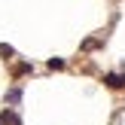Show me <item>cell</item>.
<instances>
[{
  "instance_id": "6da1fadb",
  "label": "cell",
  "mask_w": 125,
  "mask_h": 125,
  "mask_svg": "<svg viewBox=\"0 0 125 125\" xmlns=\"http://www.w3.org/2000/svg\"><path fill=\"white\" fill-rule=\"evenodd\" d=\"M104 83H107V89H122L125 76H119V73H104Z\"/></svg>"
},
{
  "instance_id": "7a4b0ae2",
  "label": "cell",
  "mask_w": 125,
  "mask_h": 125,
  "mask_svg": "<svg viewBox=\"0 0 125 125\" xmlns=\"http://www.w3.org/2000/svg\"><path fill=\"white\" fill-rule=\"evenodd\" d=\"M0 125H21V119H18L15 110H3L0 113Z\"/></svg>"
},
{
  "instance_id": "3957f363",
  "label": "cell",
  "mask_w": 125,
  "mask_h": 125,
  "mask_svg": "<svg viewBox=\"0 0 125 125\" xmlns=\"http://www.w3.org/2000/svg\"><path fill=\"white\" fill-rule=\"evenodd\" d=\"M18 98H21V92H18V89H9V95H6V101H9V104H18Z\"/></svg>"
},
{
  "instance_id": "277c9868",
  "label": "cell",
  "mask_w": 125,
  "mask_h": 125,
  "mask_svg": "<svg viewBox=\"0 0 125 125\" xmlns=\"http://www.w3.org/2000/svg\"><path fill=\"white\" fill-rule=\"evenodd\" d=\"M49 67H52V70H61V67H64V58H49Z\"/></svg>"
},
{
  "instance_id": "5b68a950",
  "label": "cell",
  "mask_w": 125,
  "mask_h": 125,
  "mask_svg": "<svg viewBox=\"0 0 125 125\" xmlns=\"http://www.w3.org/2000/svg\"><path fill=\"white\" fill-rule=\"evenodd\" d=\"M15 73H18V76H21V73H31V64H18V67H15Z\"/></svg>"
}]
</instances>
